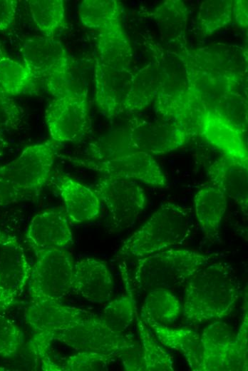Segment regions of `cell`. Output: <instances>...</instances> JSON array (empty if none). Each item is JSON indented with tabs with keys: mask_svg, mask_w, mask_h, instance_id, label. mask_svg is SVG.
I'll return each instance as SVG.
<instances>
[{
	"mask_svg": "<svg viewBox=\"0 0 248 371\" xmlns=\"http://www.w3.org/2000/svg\"><path fill=\"white\" fill-rule=\"evenodd\" d=\"M58 341L76 351H95L116 354L120 358L139 345L135 340L110 327L91 312L56 329L51 333Z\"/></svg>",
	"mask_w": 248,
	"mask_h": 371,
	"instance_id": "cell-7",
	"label": "cell"
},
{
	"mask_svg": "<svg viewBox=\"0 0 248 371\" xmlns=\"http://www.w3.org/2000/svg\"><path fill=\"white\" fill-rule=\"evenodd\" d=\"M24 342V333L10 319L0 317V357H12Z\"/></svg>",
	"mask_w": 248,
	"mask_h": 371,
	"instance_id": "cell-38",
	"label": "cell"
},
{
	"mask_svg": "<svg viewBox=\"0 0 248 371\" xmlns=\"http://www.w3.org/2000/svg\"><path fill=\"white\" fill-rule=\"evenodd\" d=\"M188 52L199 64L217 71L244 78L247 70V51L244 48L226 44H216Z\"/></svg>",
	"mask_w": 248,
	"mask_h": 371,
	"instance_id": "cell-23",
	"label": "cell"
},
{
	"mask_svg": "<svg viewBox=\"0 0 248 371\" xmlns=\"http://www.w3.org/2000/svg\"><path fill=\"white\" fill-rule=\"evenodd\" d=\"M123 277L126 293L110 301L101 315V318L110 327L120 333L128 329L137 313L133 294L125 272Z\"/></svg>",
	"mask_w": 248,
	"mask_h": 371,
	"instance_id": "cell-34",
	"label": "cell"
},
{
	"mask_svg": "<svg viewBox=\"0 0 248 371\" xmlns=\"http://www.w3.org/2000/svg\"><path fill=\"white\" fill-rule=\"evenodd\" d=\"M52 181L64 203L68 220L83 223L98 217L100 200L94 190L65 174L54 176Z\"/></svg>",
	"mask_w": 248,
	"mask_h": 371,
	"instance_id": "cell-19",
	"label": "cell"
},
{
	"mask_svg": "<svg viewBox=\"0 0 248 371\" xmlns=\"http://www.w3.org/2000/svg\"><path fill=\"white\" fill-rule=\"evenodd\" d=\"M29 197L31 196L11 181L0 176V206L15 203Z\"/></svg>",
	"mask_w": 248,
	"mask_h": 371,
	"instance_id": "cell-40",
	"label": "cell"
},
{
	"mask_svg": "<svg viewBox=\"0 0 248 371\" xmlns=\"http://www.w3.org/2000/svg\"><path fill=\"white\" fill-rule=\"evenodd\" d=\"M141 319L161 344L178 351L192 370L200 371L202 350L200 335L197 332L185 327H171L145 317Z\"/></svg>",
	"mask_w": 248,
	"mask_h": 371,
	"instance_id": "cell-22",
	"label": "cell"
},
{
	"mask_svg": "<svg viewBox=\"0 0 248 371\" xmlns=\"http://www.w3.org/2000/svg\"><path fill=\"white\" fill-rule=\"evenodd\" d=\"M182 51L186 61L189 96L197 108L202 111L205 109L219 111L232 99L242 96L239 88L244 78L197 63L187 47Z\"/></svg>",
	"mask_w": 248,
	"mask_h": 371,
	"instance_id": "cell-8",
	"label": "cell"
},
{
	"mask_svg": "<svg viewBox=\"0 0 248 371\" xmlns=\"http://www.w3.org/2000/svg\"><path fill=\"white\" fill-rule=\"evenodd\" d=\"M152 50L161 65L160 85L154 101L156 113L162 120L178 123L195 135L200 134V121L204 111L197 108L190 100L182 49L177 52L154 44Z\"/></svg>",
	"mask_w": 248,
	"mask_h": 371,
	"instance_id": "cell-2",
	"label": "cell"
},
{
	"mask_svg": "<svg viewBox=\"0 0 248 371\" xmlns=\"http://www.w3.org/2000/svg\"><path fill=\"white\" fill-rule=\"evenodd\" d=\"M191 230V217L187 209L175 203L165 202L123 242L119 254L139 259L182 245Z\"/></svg>",
	"mask_w": 248,
	"mask_h": 371,
	"instance_id": "cell-3",
	"label": "cell"
},
{
	"mask_svg": "<svg viewBox=\"0 0 248 371\" xmlns=\"http://www.w3.org/2000/svg\"><path fill=\"white\" fill-rule=\"evenodd\" d=\"M248 167L222 155L208 168L211 183L232 199L244 215L248 208Z\"/></svg>",
	"mask_w": 248,
	"mask_h": 371,
	"instance_id": "cell-20",
	"label": "cell"
},
{
	"mask_svg": "<svg viewBox=\"0 0 248 371\" xmlns=\"http://www.w3.org/2000/svg\"><path fill=\"white\" fill-rule=\"evenodd\" d=\"M133 76L130 68L110 66L95 58V103L107 118L125 113Z\"/></svg>",
	"mask_w": 248,
	"mask_h": 371,
	"instance_id": "cell-15",
	"label": "cell"
},
{
	"mask_svg": "<svg viewBox=\"0 0 248 371\" xmlns=\"http://www.w3.org/2000/svg\"><path fill=\"white\" fill-rule=\"evenodd\" d=\"M95 58L110 66L130 68L133 51L121 22L98 31Z\"/></svg>",
	"mask_w": 248,
	"mask_h": 371,
	"instance_id": "cell-27",
	"label": "cell"
},
{
	"mask_svg": "<svg viewBox=\"0 0 248 371\" xmlns=\"http://www.w3.org/2000/svg\"><path fill=\"white\" fill-rule=\"evenodd\" d=\"M134 151L164 154L184 146L195 134L185 126L171 121H134L128 125Z\"/></svg>",
	"mask_w": 248,
	"mask_h": 371,
	"instance_id": "cell-14",
	"label": "cell"
},
{
	"mask_svg": "<svg viewBox=\"0 0 248 371\" xmlns=\"http://www.w3.org/2000/svg\"><path fill=\"white\" fill-rule=\"evenodd\" d=\"M36 260L28 283L31 301H61L72 291L74 261L66 249L35 253Z\"/></svg>",
	"mask_w": 248,
	"mask_h": 371,
	"instance_id": "cell-9",
	"label": "cell"
},
{
	"mask_svg": "<svg viewBox=\"0 0 248 371\" xmlns=\"http://www.w3.org/2000/svg\"><path fill=\"white\" fill-rule=\"evenodd\" d=\"M72 290L93 303L108 302L114 292V281L107 264L95 258L75 262Z\"/></svg>",
	"mask_w": 248,
	"mask_h": 371,
	"instance_id": "cell-18",
	"label": "cell"
},
{
	"mask_svg": "<svg viewBox=\"0 0 248 371\" xmlns=\"http://www.w3.org/2000/svg\"><path fill=\"white\" fill-rule=\"evenodd\" d=\"M247 312L234 335L229 326L214 321L200 334L202 360L200 371L247 370Z\"/></svg>",
	"mask_w": 248,
	"mask_h": 371,
	"instance_id": "cell-6",
	"label": "cell"
},
{
	"mask_svg": "<svg viewBox=\"0 0 248 371\" xmlns=\"http://www.w3.org/2000/svg\"><path fill=\"white\" fill-rule=\"evenodd\" d=\"M182 314V304L168 289L155 288L148 291L140 317L169 325Z\"/></svg>",
	"mask_w": 248,
	"mask_h": 371,
	"instance_id": "cell-29",
	"label": "cell"
},
{
	"mask_svg": "<svg viewBox=\"0 0 248 371\" xmlns=\"http://www.w3.org/2000/svg\"><path fill=\"white\" fill-rule=\"evenodd\" d=\"M19 242L16 237L9 235L4 233L0 228V246L1 247H11L18 245Z\"/></svg>",
	"mask_w": 248,
	"mask_h": 371,
	"instance_id": "cell-44",
	"label": "cell"
},
{
	"mask_svg": "<svg viewBox=\"0 0 248 371\" xmlns=\"http://www.w3.org/2000/svg\"><path fill=\"white\" fill-rule=\"evenodd\" d=\"M16 296L0 287V312L13 306L16 303Z\"/></svg>",
	"mask_w": 248,
	"mask_h": 371,
	"instance_id": "cell-43",
	"label": "cell"
},
{
	"mask_svg": "<svg viewBox=\"0 0 248 371\" xmlns=\"http://www.w3.org/2000/svg\"><path fill=\"white\" fill-rule=\"evenodd\" d=\"M20 51L24 64L33 78L42 82L54 98L75 89L72 88L70 58L60 41L36 36L26 39Z\"/></svg>",
	"mask_w": 248,
	"mask_h": 371,
	"instance_id": "cell-5",
	"label": "cell"
},
{
	"mask_svg": "<svg viewBox=\"0 0 248 371\" xmlns=\"http://www.w3.org/2000/svg\"><path fill=\"white\" fill-rule=\"evenodd\" d=\"M217 253H203L187 249H165L139 258L134 285L148 291L155 288L170 290L185 283L200 268L215 261Z\"/></svg>",
	"mask_w": 248,
	"mask_h": 371,
	"instance_id": "cell-4",
	"label": "cell"
},
{
	"mask_svg": "<svg viewBox=\"0 0 248 371\" xmlns=\"http://www.w3.org/2000/svg\"><path fill=\"white\" fill-rule=\"evenodd\" d=\"M227 196L212 183L200 188L194 198L195 213L205 237L219 238L222 218L227 209Z\"/></svg>",
	"mask_w": 248,
	"mask_h": 371,
	"instance_id": "cell-24",
	"label": "cell"
},
{
	"mask_svg": "<svg viewBox=\"0 0 248 371\" xmlns=\"http://www.w3.org/2000/svg\"><path fill=\"white\" fill-rule=\"evenodd\" d=\"M32 267L19 243L2 247L0 253V287L17 298L28 285Z\"/></svg>",
	"mask_w": 248,
	"mask_h": 371,
	"instance_id": "cell-28",
	"label": "cell"
},
{
	"mask_svg": "<svg viewBox=\"0 0 248 371\" xmlns=\"http://www.w3.org/2000/svg\"><path fill=\"white\" fill-rule=\"evenodd\" d=\"M21 117L20 106L0 88V133L16 129Z\"/></svg>",
	"mask_w": 248,
	"mask_h": 371,
	"instance_id": "cell-39",
	"label": "cell"
},
{
	"mask_svg": "<svg viewBox=\"0 0 248 371\" xmlns=\"http://www.w3.org/2000/svg\"><path fill=\"white\" fill-rule=\"evenodd\" d=\"M138 332L140 341L143 371H172V357L156 340L151 330L136 313Z\"/></svg>",
	"mask_w": 248,
	"mask_h": 371,
	"instance_id": "cell-33",
	"label": "cell"
},
{
	"mask_svg": "<svg viewBox=\"0 0 248 371\" xmlns=\"http://www.w3.org/2000/svg\"><path fill=\"white\" fill-rule=\"evenodd\" d=\"M152 61L133 73L125 113L140 111L153 103L157 96L161 79V65L153 53Z\"/></svg>",
	"mask_w": 248,
	"mask_h": 371,
	"instance_id": "cell-26",
	"label": "cell"
},
{
	"mask_svg": "<svg viewBox=\"0 0 248 371\" xmlns=\"http://www.w3.org/2000/svg\"><path fill=\"white\" fill-rule=\"evenodd\" d=\"M148 16L155 22L165 45L186 47L188 9L182 1H165L148 13Z\"/></svg>",
	"mask_w": 248,
	"mask_h": 371,
	"instance_id": "cell-25",
	"label": "cell"
},
{
	"mask_svg": "<svg viewBox=\"0 0 248 371\" xmlns=\"http://www.w3.org/2000/svg\"><path fill=\"white\" fill-rule=\"evenodd\" d=\"M200 134L222 152V155L248 167L244 132L220 113L205 109L200 121Z\"/></svg>",
	"mask_w": 248,
	"mask_h": 371,
	"instance_id": "cell-17",
	"label": "cell"
},
{
	"mask_svg": "<svg viewBox=\"0 0 248 371\" xmlns=\"http://www.w3.org/2000/svg\"><path fill=\"white\" fill-rule=\"evenodd\" d=\"M26 240L34 253L68 248L73 238L66 213L53 208L36 214L27 228Z\"/></svg>",
	"mask_w": 248,
	"mask_h": 371,
	"instance_id": "cell-16",
	"label": "cell"
},
{
	"mask_svg": "<svg viewBox=\"0 0 248 371\" xmlns=\"http://www.w3.org/2000/svg\"><path fill=\"white\" fill-rule=\"evenodd\" d=\"M122 6L116 0H83L78 16L83 26L98 31L121 22Z\"/></svg>",
	"mask_w": 248,
	"mask_h": 371,
	"instance_id": "cell-31",
	"label": "cell"
},
{
	"mask_svg": "<svg viewBox=\"0 0 248 371\" xmlns=\"http://www.w3.org/2000/svg\"><path fill=\"white\" fill-rule=\"evenodd\" d=\"M234 20L242 28L247 27V1H233Z\"/></svg>",
	"mask_w": 248,
	"mask_h": 371,
	"instance_id": "cell-42",
	"label": "cell"
},
{
	"mask_svg": "<svg viewBox=\"0 0 248 371\" xmlns=\"http://www.w3.org/2000/svg\"><path fill=\"white\" fill-rule=\"evenodd\" d=\"M36 81L24 63L11 58L0 44V88L9 96L32 93Z\"/></svg>",
	"mask_w": 248,
	"mask_h": 371,
	"instance_id": "cell-30",
	"label": "cell"
},
{
	"mask_svg": "<svg viewBox=\"0 0 248 371\" xmlns=\"http://www.w3.org/2000/svg\"><path fill=\"white\" fill-rule=\"evenodd\" d=\"M182 316L190 323L221 320L234 310L242 294L233 268L224 262H210L186 281Z\"/></svg>",
	"mask_w": 248,
	"mask_h": 371,
	"instance_id": "cell-1",
	"label": "cell"
},
{
	"mask_svg": "<svg viewBox=\"0 0 248 371\" xmlns=\"http://www.w3.org/2000/svg\"><path fill=\"white\" fill-rule=\"evenodd\" d=\"M88 312L64 305L61 301H31L25 310L24 320L34 332L42 333L51 340L50 335L53 330Z\"/></svg>",
	"mask_w": 248,
	"mask_h": 371,
	"instance_id": "cell-21",
	"label": "cell"
},
{
	"mask_svg": "<svg viewBox=\"0 0 248 371\" xmlns=\"http://www.w3.org/2000/svg\"><path fill=\"white\" fill-rule=\"evenodd\" d=\"M135 152L131 147L129 126L115 128L90 143L89 153L95 161H108Z\"/></svg>",
	"mask_w": 248,
	"mask_h": 371,
	"instance_id": "cell-35",
	"label": "cell"
},
{
	"mask_svg": "<svg viewBox=\"0 0 248 371\" xmlns=\"http://www.w3.org/2000/svg\"><path fill=\"white\" fill-rule=\"evenodd\" d=\"M18 1L0 0V31L9 29L14 23Z\"/></svg>",
	"mask_w": 248,
	"mask_h": 371,
	"instance_id": "cell-41",
	"label": "cell"
},
{
	"mask_svg": "<svg viewBox=\"0 0 248 371\" xmlns=\"http://www.w3.org/2000/svg\"><path fill=\"white\" fill-rule=\"evenodd\" d=\"M233 20V1L207 0L200 5L197 21L204 36L212 35Z\"/></svg>",
	"mask_w": 248,
	"mask_h": 371,
	"instance_id": "cell-36",
	"label": "cell"
},
{
	"mask_svg": "<svg viewBox=\"0 0 248 371\" xmlns=\"http://www.w3.org/2000/svg\"><path fill=\"white\" fill-rule=\"evenodd\" d=\"M118 355L95 351H77L69 356L61 365L63 371L107 370Z\"/></svg>",
	"mask_w": 248,
	"mask_h": 371,
	"instance_id": "cell-37",
	"label": "cell"
},
{
	"mask_svg": "<svg viewBox=\"0 0 248 371\" xmlns=\"http://www.w3.org/2000/svg\"><path fill=\"white\" fill-rule=\"evenodd\" d=\"M53 141L25 148L11 162L0 166V176L29 194L35 195L49 181L56 148Z\"/></svg>",
	"mask_w": 248,
	"mask_h": 371,
	"instance_id": "cell-11",
	"label": "cell"
},
{
	"mask_svg": "<svg viewBox=\"0 0 248 371\" xmlns=\"http://www.w3.org/2000/svg\"><path fill=\"white\" fill-rule=\"evenodd\" d=\"M33 21L45 37L53 38L66 26L63 0H29L27 1Z\"/></svg>",
	"mask_w": 248,
	"mask_h": 371,
	"instance_id": "cell-32",
	"label": "cell"
},
{
	"mask_svg": "<svg viewBox=\"0 0 248 371\" xmlns=\"http://www.w3.org/2000/svg\"><path fill=\"white\" fill-rule=\"evenodd\" d=\"M94 191L118 225L130 223L145 207V192L132 180L103 176L96 183Z\"/></svg>",
	"mask_w": 248,
	"mask_h": 371,
	"instance_id": "cell-13",
	"label": "cell"
},
{
	"mask_svg": "<svg viewBox=\"0 0 248 371\" xmlns=\"http://www.w3.org/2000/svg\"><path fill=\"white\" fill-rule=\"evenodd\" d=\"M8 144L4 137L1 136L0 133V156L3 153V152L6 148Z\"/></svg>",
	"mask_w": 248,
	"mask_h": 371,
	"instance_id": "cell-45",
	"label": "cell"
},
{
	"mask_svg": "<svg viewBox=\"0 0 248 371\" xmlns=\"http://www.w3.org/2000/svg\"><path fill=\"white\" fill-rule=\"evenodd\" d=\"M47 128L54 143L74 142L86 133L89 125L86 89H73L54 98L45 111Z\"/></svg>",
	"mask_w": 248,
	"mask_h": 371,
	"instance_id": "cell-10",
	"label": "cell"
},
{
	"mask_svg": "<svg viewBox=\"0 0 248 371\" xmlns=\"http://www.w3.org/2000/svg\"><path fill=\"white\" fill-rule=\"evenodd\" d=\"M73 164L95 171L103 176L137 180L157 187H165L167 179L152 155L135 151L108 161L68 157Z\"/></svg>",
	"mask_w": 248,
	"mask_h": 371,
	"instance_id": "cell-12",
	"label": "cell"
}]
</instances>
